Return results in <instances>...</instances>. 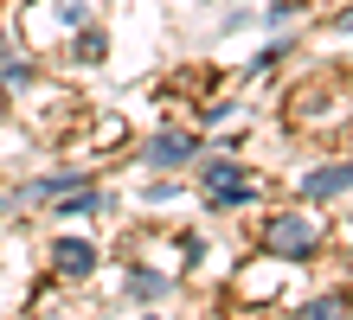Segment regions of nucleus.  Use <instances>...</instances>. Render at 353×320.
I'll return each mask as SVG.
<instances>
[{
    "instance_id": "9b49d317",
    "label": "nucleus",
    "mask_w": 353,
    "mask_h": 320,
    "mask_svg": "<svg viewBox=\"0 0 353 320\" xmlns=\"http://www.w3.org/2000/svg\"><path fill=\"white\" fill-rule=\"evenodd\" d=\"M341 32H353V7H347V13H341Z\"/></svg>"
},
{
    "instance_id": "f257e3e1",
    "label": "nucleus",
    "mask_w": 353,
    "mask_h": 320,
    "mask_svg": "<svg viewBox=\"0 0 353 320\" xmlns=\"http://www.w3.org/2000/svg\"><path fill=\"white\" fill-rule=\"evenodd\" d=\"M263 244L276 250V256H308V250H315V224H308V218H296V211H283V218H270Z\"/></svg>"
},
{
    "instance_id": "9d476101",
    "label": "nucleus",
    "mask_w": 353,
    "mask_h": 320,
    "mask_svg": "<svg viewBox=\"0 0 353 320\" xmlns=\"http://www.w3.org/2000/svg\"><path fill=\"white\" fill-rule=\"evenodd\" d=\"M296 320H341V301H334V295H321V301H308Z\"/></svg>"
},
{
    "instance_id": "0eeeda50",
    "label": "nucleus",
    "mask_w": 353,
    "mask_h": 320,
    "mask_svg": "<svg viewBox=\"0 0 353 320\" xmlns=\"http://www.w3.org/2000/svg\"><path fill=\"white\" fill-rule=\"evenodd\" d=\"M77 186H84V173H52L32 186V199H58V192H77Z\"/></svg>"
},
{
    "instance_id": "6e6552de",
    "label": "nucleus",
    "mask_w": 353,
    "mask_h": 320,
    "mask_svg": "<svg viewBox=\"0 0 353 320\" xmlns=\"http://www.w3.org/2000/svg\"><path fill=\"white\" fill-rule=\"evenodd\" d=\"M52 13H58V26H84V19H90V0H52Z\"/></svg>"
},
{
    "instance_id": "f03ea898",
    "label": "nucleus",
    "mask_w": 353,
    "mask_h": 320,
    "mask_svg": "<svg viewBox=\"0 0 353 320\" xmlns=\"http://www.w3.org/2000/svg\"><path fill=\"white\" fill-rule=\"evenodd\" d=\"M353 186V160H334V167H315V173H302V192L308 199H341Z\"/></svg>"
},
{
    "instance_id": "f8f14e48",
    "label": "nucleus",
    "mask_w": 353,
    "mask_h": 320,
    "mask_svg": "<svg viewBox=\"0 0 353 320\" xmlns=\"http://www.w3.org/2000/svg\"><path fill=\"white\" fill-rule=\"evenodd\" d=\"M141 320H161V314H141Z\"/></svg>"
},
{
    "instance_id": "423d86ee",
    "label": "nucleus",
    "mask_w": 353,
    "mask_h": 320,
    "mask_svg": "<svg viewBox=\"0 0 353 320\" xmlns=\"http://www.w3.org/2000/svg\"><path fill=\"white\" fill-rule=\"evenodd\" d=\"M0 83H7V90H26V83H32V64L7 52V58H0Z\"/></svg>"
},
{
    "instance_id": "7ed1b4c3",
    "label": "nucleus",
    "mask_w": 353,
    "mask_h": 320,
    "mask_svg": "<svg viewBox=\"0 0 353 320\" xmlns=\"http://www.w3.org/2000/svg\"><path fill=\"white\" fill-rule=\"evenodd\" d=\"M52 269H58V275H90V269H97V250H90L84 237H58V244H52Z\"/></svg>"
},
{
    "instance_id": "20e7f679",
    "label": "nucleus",
    "mask_w": 353,
    "mask_h": 320,
    "mask_svg": "<svg viewBox=\"0 0 353 320\" xmlns=\"http://www.w3.org/2000/svg\"><path fill=\"white\" fill-rule=\"evenodd\" d=\"M193 160V141L186 135H161V141H148V167H161V173H168V167H186Z\"/></svg>"
},
{
    "instance_id": "39448f33",
    "label": "nucleus",
    "mask_w": 353,
    "mask_h": 320,
    "mask_svg": "<svg viewBox=\"0 0 353 320\" xmlns=\"http://www.w3.org/2000/svg\"><path fill=\"white\" fill-rule=\"evenodd\" d=\"M129 295H135V301H161V295H168V275L135 269V275H129Z\"/></svg>"
},
{
    "instance_id": "1a4fd4ad",
    "label": "nucleus",
    "mask_w": 353,
    "mask_h": 320,
    "mask_svg": "<svg viewBox=\"0 0 353 320\" xmlns=\"http://www.w3.org/2000/svg\"><path fill=\"white\" fill-rule=\"evenodd\" d=\"M232 180H238V160H205V186H212V192L232 186Z\"/></svg>"
}]
</instances>
